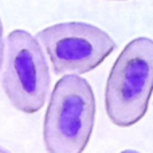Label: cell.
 <instances>
[{
    "instance_id": "3",
    "label": "cell",
    "mask_w": 153,
    "mask_h": 153,
    "mask_svg": "<svg viewBox=\"0 0 153 153\" xmlns=\"http://www.w3.org/2000/svg\"><path fill=\"white\" fill-rule=\"evenodd\" d=\"M5 43L3 90L19 111L36 113L45 105L50 89V71L45 53L35 36L24 30L10 32Z\"/></svg>"
},
{
    "instance_id": "4",
    "label": "cell",
    "mask_w": 153,
    "mask_h": 153,
    "mask_svg": "<svg viewBox=\"0 0 153 153\" xmlns=\"http://www.w3.org/2000/svg\"><path fill=\"white\" fill-rule=\"evenodd\" d=\"M35 39L48 54L55 74L89 73L116 48L108 32L83 22L54 24L39 31Z\"/></svg>"
},
{
    "instance_id": "5",
    "label": "cell",
    "mask_w": 153,
    "mask_h": 153,
    "mask_svg": "<svg viewBox=\"0 0 153 153\" xmlns=\"http://www.w3.org/2000/svg\"><path fill=\"white\" fill-rule=\"evenodd\" d=\"M3 59H4V39H3V23L0 18V69L3 65Z\"/></svg>"
},
{
    "instance_id": "6",
    "label": "cell",
    "mask_w": 153,
    "mask_h": 153,
    "mask_svg": "<svg viewBox=\"0 0 153 153\" xmlns=\"http://www.w3.org/2000/svg\"><path fill=\"white\" fill-rule=\"evenodd\" d=\"M121 153H140L137 151H133V149H125V151H122Z\"/></svg>"
},
{
    "instance_id": "7",
    "label": "cell",
    "mask_w": 153,
    "mask_h": 153,
    "mask_svg": "<svg viewBox=\"0 0 153 153\" xmlns=\"http://www.w3.org/2000/svg\"><path fill=\"white\" fill-rule=\"evenodd\" d=\"M0 153H11V152L7 151V149H4L3 146H0Z\"/></svg>"
},
{
    "instance_id": "1",
    "label": "cell",
    "mask_w": 153,
    "mask_h": 153,
    "mask_svg": "<svg viewBox=\"0 0 153 153\" xmlns=\"http://www.w3.org/2000/svg\"><path fill=\"white\" fill-rule=\"evenodd\" d=\"M95 121V95L79 75H65L55 83L43 124L47 153H82Z\"/></svg>"
},
{
    "instance_id": "2",
    "label": "cell",
    "mask_w": 153,
    "mask_h": 153,
    "mask_svg": "<svg viewBox=\"0 0 153 153\" xmlns=\"http://www.w3.org/2000/svg\"><path fill=\"white\" fill-rule=\"evenodd\" d=\"M153 91V40L136 38L114 62L106 83L105 108L114 125L137 124L148 110Z\"/></svg>"
}]
</instances>
